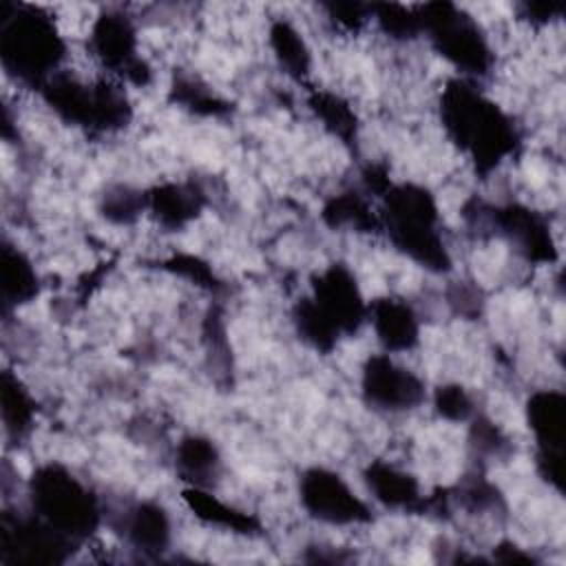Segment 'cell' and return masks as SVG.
I'll return each instance as SVG.
<instances>
[{
  "mask_svg": "<svg viewBox=\"0 0 566 566\" xmlns=\"http://www.w3.org/2000/svg\"><path fill=\"white\" fill-rule=\"evenodd\" d=\"M367 387L374 398L382 400L385 405H409L418 398V385L411 376L400 374L387 363H374L367 374Z\"/></svg>",
  "mask_w": 566,
  "mask_h": 566,
  "instance_id": "obj_2",
  "label": "cell"
},
{
  "mask_svg": "<svg viewBox=\"0 0 566 566\" xmlns=\"http://www.w3.org/2000/svg\"><path fill=\"white\" fill-rule=\"evenodd\" d=\"M305 500L329 520H352L356 517L358 502L354 495L334 478L325 473H314L305 482Z\"/></svg>",
  "mask_w": 566,
  "mask_h": 566,
  "instance_id": "obj_1",
  "label": "cell"
}]
</instances>
